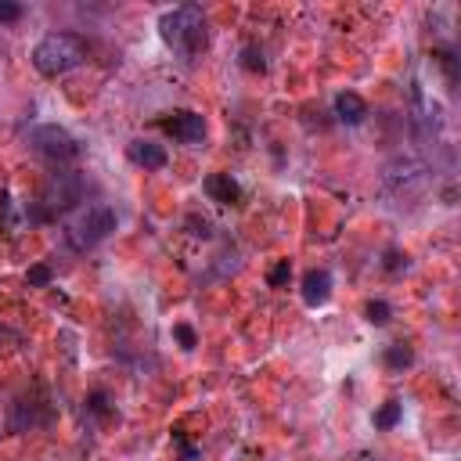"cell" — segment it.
Listing matches in <instances>:
<instances>
[{
  "label": "cell",
  "mask_w": 461,
  "mask_h": 461,
  "mask_svg": "<svg viewBox=\"0 0 461 461\" xmlns=\"http://www.w3.org/2000/svg\"><path fill=\"white\" fill-rule=\"evenodd\" d=\"M159 29H162V40L170 44L173 51H180L184 58H195V54L206 51V44H209L206 15H202V8H195V4L166 11L159 18Z\"/></svg>",
  "instance_id": "cell-1"
},
{
  "label": "cell",
  "mask_w": 461,
  "mask_h": 461,
  "mask_svg": "<svg viewBox=\"0 0 461 461\" xmlns=\"http://www.w3.org/2000/svg\"><path fill=\"white\" fill-rule=\"evenodd\" d=\"M83 62H87V44L76 33H47L33 47V65L44 76H65V72H72Z\"/></svg>",
  "instance_id": "cell-2"
},
{
  "label": "cell",
  "mask_w": 461,
  "mask_h": 461,
  "mask_svg": "<svg viewBox=\"0 0 461 461\" xmlns=\"http://www.w3.org/2000/svg\"><path fill=\"white\" fill-rule=\"evenodd\" d=\"M112 231H116V213L108 206H90L76 220H69L65 238H69V245L76 252H87V249H94L98 242H105Z\"/></svg>",
  "instance_id": "cell-3"
},
{
  "label": "cell",
  "mask_w": 461,
  "mask_h": 461,
  "mask_svg": "<svg viewBox=\"0 0 461 461\" xmlns=\"http://www.w3.org/2000/svg\"><path fill=\"white\" fill-rule=\"evenodd\" d=\"M83 198V177L80 173H54L47 184H44V191H40V209L44 213H65L72 209L76 202Z\"/></svg>",
  "instance_id": "cell-4"
},
{
  "label": "cell",
  "mask_w": 461,
  "mask_h": 461,
  "mask_svg": "<svg viewBox=\"0 0 461 461\" xmlns=\"http://www.w3.org/2000/svg\"><path fill=\"white\" fill-rule=\"evenodd\" d=\"M29 144H33L36 155H44L51 162H69V159H76V152H80V144L72 141V134L62 130V126H54V123L36 126V130L29 134Z\"/></svg>",
  "instance_id": "cell-5"
},
{
  "label": "cell",
  "mask_w": 461,
  "mask_h": 461,
  "mask_svg": "<svg viewBox=\"0 0 461 461\" xmlns=\"http://www.w3.org/2000/svg\"><path fill=\"white\" fill-rule=\"evenodd\" d=\"M426 166H418L415 159H397L393 166H385V188L397 198H411L418 191H426Z\"/></svg>",
  "instance_id": "cell-6"
},
{
  "label": "cell",
  "mask_w": 461,
  "mask_h": 461,
  "mask_svg": "<svg viewBox=\"0 0 461 461\" xmlns=\"http://www.w3.org/2000/svg\"><path fill=\"white\" fill-rule=\"evenodd\" d=\"M166 134H173L180 144H202L206 141V119L198 112H173L170 119L159 123Z\"/></svg>",
  "instance_id": "cell-7"
},
{
  "label": "cell",
  "mask_w": 461,
  "mask_h": 461,
  "mask_svg": "<svg viewBox=\"0 0 461 461\" xmlns=\"http://www.w3.org/2000/svg\"><path fill=\"white\" fill-rule=\"evenodd\" d=\"M206 195L213 202H220V206H234L242 198V188H238V180L231 173H213V177H206Z\"/></svg>",
  "instance_id": "cell-8"
},
{
  "label": "cell",
  "mask_w": 461,
  "mask_h": 461,
  "mask_svg": "<svg viewBox=\"0 0 461 461\" xmlns=\"http://www.w3.org/2000/svg\"><path fill=\"white\" fill-rule=\"evenodd\" d=\"M328 296H331L328 270H310L306 278H303V299H306V306H321Z\"/></svg>",
  "instance_id": "cell-9"
},
{
  "label": "cell",
  "mask_w": 461,
  "mask_h": 461,
  "mask_svg": "<svg viewBox=\"0 0 461 461\" xmlns=\"http://www.w3.org/2000/svg\"><path fill=\"white\" fill-rule=\"evenodd\" d=\"M336 112H339V119H342V123L357 126V123H364V119H367V105H364V98H360V94H354V90H342V94L336 98Z\"/></svg>",
  "instance_id": "cell-10"
},
{
  "label": "cell",
  "mask_w": 461,
  "mask_h": 461,
  "mask_svg": "<svg viewBox=\"0 0 461 461\" xmlns=\"http://www.w3.org/2000/svg\"><path fill=\"white\" fill-rule=\"evenodd\" d=\"M130 159L144 170H162L166 166V148L162 144H148V141H134L130 144Z\"/></svg>",
  "instance_id": "cell-11"
},
{
  "label": "cell",
  "mask_w": 461,
  "mask_h": 461,
  "mask_svg": "<svg viewBox=\"0 0 461 461\" xmlns=\"http://www.w3.org/2000/svg\"><path fill=\"white\" fill-rule=\"evenodd\" d=\"M397 421H400V403H385V408L375 415V426L379 429H393Z\"/></svg>",
  "instance_id": "cell-12"
},
{
  "label": "cell",
  "mask_w": 461,
  "mask_h": 461,
  "mask_svg": "<svg viewBox=\"0 0 461 461\" xmlns=\"http://www.w3.org/2000/svg\"><path fill=\"white\" fill-rule=\"evenodd\" d=\"M364 313H367V321H372V324H385V321H390V306H385L382 299H372Z\"/></svg>",
  "instance_id": "cell-13"
},
{
  "label": "cell",
  "mask_w": 461,
  "mask_h": 461,
  "mask_svg": "<svg viewBox=\"0 0 461 461\" xmlns=\"http://www.w3.org/2000/svg\"><path fill=\"white\" fill-rule=\"evenodd\" d=\"M385 364L390 367H408L411 364V349L408 346H393L390 354H385Z\"/></svg>",
  "instance_id": "cell-14"
},
{
  "label": "cell",
  "mask_w": 461,
  "mask_h": 461,
  "mask_svg": "<svg viewBox=\"0 0 461 461\" xmlns=\"http://www.w3.org/2000/svg\"><path fill=\"white\" fill-rule=\"evenodd\" d=\"M29 285H36V288L51 285V267H47V263H36V267H29Z\"/></svg>",
  "instance_id": "cell-15"
},
{
  "label": "cell",
  "mask_w": 461,
  "mask_h": 461,
  "mask_svg": "<svg viewBox=\"0 0 461 461\" xmlns=\"http://www.w3.org/2000/svg\"><path fill=\"white\" fill-rule=\"evenodd\" d=\"M288 278H292V267H288V260H281V263H278V267H274V270H270V274H267V281H270V285H274V288H278V285H285V281H288Z\"/></svg>",
  "instance_id": "cell-16"
},
{
  "label": "cell",
  "mask_w": 461,
  "mask_h": 461,
  "mask_svg": "<svg viewBox=\"0 0 461 461\" xmlns=\"http://www.w3.org/2000/svg\"><path fill=\"white\" fill-rule=\"evenodd\" d=\"M15 18H22V8H18V4H4V0H0V22H15Z\"/></svg>",
  "instance_id": "cell-17"
},
{
  "label": "cell",
  "mask_w": 461,
  "mask_h": 461,
  "mask_svg": "<svg viewBox=\"0 0 461 461\" xmlns=\"http://www.w3.org/2000/svg\"><path fill=\"white\" fill-rule=\"evenodd\" d=\"M173 336L184 342V349H191V346H195V331H191L188 324H177V328H173Z\"/></svg>",
  "instance_id": "cell-18"
},
{
  "label": "cell",
  "mask_w": 461,
  "mask_h": 461,
  "mask_svg": "<svg viewBox=\"0 0 461 461\" xmlns=\"http://www.w3.org/2000/svg\"><path fill=\"white\" fill-rule=\"evenodd\" d=\"M245 58H249V62H245L249 69H263V62H256V51H252V47L245 51Z\"/></svg>",
  "instance_id": "cell-19"
}]
</instances>
